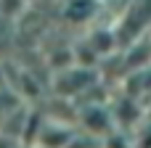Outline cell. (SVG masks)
I'll use <instances>...</instances> for the list:
<instances>
[{"instance_id":"obj_1","label":"cell","mask_w":151,"mask_h":148,"mask_svg":"<svg viewBox=\"0 0 151 148\" xmlns=\"http://www.w3.org/2000/svg\"><path fill=\"white\" fill-rule=\"evenodd\" d=\"M74 132L69 127H61L58 122H45L40 127V135H37V143L40 148H66L72 143Z\"/></svg>"},{"instance_id":"obj_2","label":"cell","mask_w":151,"mask_h":148,"mask_svg":"<svg viewBox=\"0 0 151 148\" xmlns=\"http://www.w3.org/2000/svg\"><path fill=\"white\" fill-rule=\"evenodd\" d=\"M82 3H85V0H72V3L66 5V19H69V21H88V19L93 16L96 3H90L88 8H82Z\"/></svg>"}]
</instances>
